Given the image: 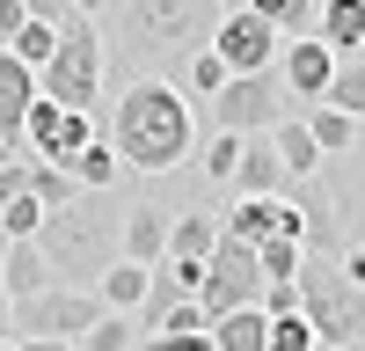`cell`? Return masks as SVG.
I'll return each instance as SVG.
<instances>
[{
    "instance_id": "33",
    "label": "cell",
    "mask_w": 365,
    "mask_h": 351,
    "mask_svg": "<svg viewBox=\"0 0 365 351\" xmlns=\"http://www.w3.org/2000/svg\"><path fill=\"white\" fill-rule=\"evenodd\" d=\"M51 44H58V29H51V22H22L15 37H8V51H15V58H29V66H44Z\"/></svg>"
},
{
    "instance_id": "17",
    "label": "cell",
    "mask_w": 365,
    "mask_h": 351,
    "mask_svg": "<svg viewBox=\"0 0 365 351\" xmlns=\"http://www.w3.org/2000/svg\"><path fill=\"white\" fill-rule=\"evenodd\" d=\"M314 37L336 51V58H344V51H358V44H365V0H322Z\"/></svg>"
},
{
    "instance_id": "22",
    "label": "cell",
    "mask_w": 365,
    "mask_h": 351,
    "mask_svg": "<svg viewBox=\"0 0 365 351\" xmlns=\"http://www.w3.org/2000/svg\"><path fill=\"white\" fill-rule=\"evenodd\" d=\"M299 117H307V132H314V146H322L329 161H344L351 146H358V132H365L358 117H344V110H329V103H307Z\"/></svg>"
},
{
    "instance_id": "31",
    "label": "cell",
    "mask_w": 365,
    "mask_h": 351,
    "mask_svg": "<svg viewBox=\"0 0 365 351\" xmlns=\"http://www.w3.org/2000/svg\"><path fill=\"white\" fill-rule=\"evenodd\" d=\"M22 161H29V190H37L44 205H66V198L81 190V183H73V168H58V161H37V154H22Z\"/></svg>"
},
{
    "instance_id": "29",
    "label": "cell",
    "mask_w": 365,
    "mask_h": 351,
    "mask_svg": "<svg viewBox=\"0 0 365 351\" xmlns=\"http://www.w3.org/2000/svg\"><path fill=\"white\" fill-rule=\"evenodd\" d=\"M37 227H44V198L37 190H15L8 205H0V234H8V242H29Z\"/></svg>"
},
{
    "instance_id": "45",
    "label": "cell",
    "mask_w": 365,
    "mask_h": 351,
    "mask_svg": "<svg viewBox=\"0 0 365 351\" xmlns=\"http://www.w3.org/2000/svg\"><path fill=\"white\" fill-rule=\"evenodd\" d=\"M358 249H365V242H358Z\"/></svg>"
},
{
    "instance_id": "35",
    "label": "cell",
    "mask_w": 365,
    "mask_h": 351,
    "mask_svg": "<svg viewBox=\"0 0 365 351\" xmlns=\"http://www.w3.org/2000/svg\"><path fill=\"white\" fill-rule=\"evenodd\" d=\"M22 8H29V22H51L58 29V22L73 15V0H22Z\"/></svg>"
},
{
    "instance_id": "15",
    "label": "cell",
    "mask_w": 365,
    "mask_h": 351,
    "mask_svg": "<svg viewBox=\"0 0 365 351\" xmlns=\"http://www.w3.org/2000/svg\"><path fill=\"white\" fill-rule=\"evenodd\" d=\"M220 234H227V227H220V213H212V205H182V213L168 220V256H182V263H205Z\"/></svg>"
},
{
    "instance_id": "14",
    "label": "cell",
    "mask_w": 365,
    "mask_h": 351,
    "mask_svg": "<svg viewBox=\"0 0 365 351\" xmlns=\"http://www.w3.org/2000/svg\"><path fill=\"white\" fill-rule=\"evenodd\" d=\"M168 205H154V198H139V205H125V256L132 263H161L168 256Z\"/></svg>"
},
{
    "instance_id": "1",
    "label": "cell",
    "mask_w": 365,
    "mask_h": 351,
    "mask_svg": "<svg viewBox=\"0 0 365 351\" xmlns=\"http://www.w3.org/2000/svg\"><path fill=\"white\" fill-rule=\"evenodd\" d=\"M103 139L117 146V161H125L132 176H168V168H182L197 154L205 110L182 96L168 73H139V81L117 88V110H110Z\"/></svg>"
},
{
    "instance_id": "44",
    "label": "cell",
    "mask_w": 365,
    "mask_h": 351,
    "mask_svg": "<svg viewBox=\"0 0 365 351\" xmlns=\"http://www.w3.org/2000/svg\"><path fill=\"white\" fill-rule=\"evenodd\" d=\"M358 51H365V44H358Z\"/></svg>"
},
{
    "instance_id": "27",
    "label": "cell",
    "mask_w": 365,
    "mask_h": 351,
    "mask_svg": "<svg viewBox=\"0 0 365 351\" xmlns=\"http://www.w3.org/2000/svg\"><path fill=\"white\" fill-rule=\"evenodd\" d=\"M73 351H139V315H117V307H103V315L81 330V344H73Z\"/></svg>"
},
{
    "instance_id": "34",
    "label": "cell",
    "mask_w": 365,
    "mask_h": 351,
    "mask_svg": "<svg viewBox=\"0 0 365 351\" xmlns=\"http://www.w3.org/2000/svg\"><path fill=\"white\" fill-rule=\"evenodd\" d=\"M139 351H220V344H212V330H168V337H146Z\"/></svg>"
},
{
    "instance_id": "9",
    "label": "cell",
    "mask_w": 365,
    "mask_h": 351,
    "mask_svg": "<svg viewBox=\"0 0 365 351\" xmlns=\"http://www.w3.org/2000/svg\"><path fill=\"white\" fill-rule=\"evenodd\" d=\"M96 132H103V125H96V110H66V103L37 96V103H29V125H22V154H37V161H58V168H66Z\"/></svg>"
},
{
    "instance_id": "28",
    "label": "cell",
    "mask_w": 365,
    "mask_h": 351,
    "mask_svg": "<svg viewBox=\"0 0 365 351\" xmlns=\"http://www.w3.org/2000/svg\"><path fill=\"white\" fill-rule=\"evenodd\" d=\"M249 8L278 29V37H307L314 29V15H322V0H249Z\"/></svg>"
},
{
    "instance_id": "26",
    "label": "cell",
    "mask_w": 365,
    "mask_h": 351,
    "mask_svg": "<svg viewBox=\"0 0 365 351\" xmlns=\"http://www.w3.org/2000/svg\"><path fill=\"white\" fill-rule=\"evenodd\" d=\"M256 263H263V285H299L307 242H299V234H270V242H256Z\"/></svg>"
},
{
    "instance_id": "21",
    "label": "cell",
    "mask_w": 365,
    "mask_h": 351,
    "mask_svg": "<svg viewBox=\"0 0 365 351\" xmlns=\"http://www.w3.org/2000/svg\"><path fill=\"white\" fill-rule=\"evenodd\" d=\"M168 81H175V88H182V96H190V103L205 110V103H212V96H220V88H227V58H220V51H212V44H205V51H190V58H182V66H175Z\"/></svg>"
},
{
    "instance_id": "32",
    "label": "cell",
    "mask_w": 365,
    "mask_h": 351,
    "mask_svg": "<svg viewBox=\"0 0 365 351\" xmlns=\"http://www.w3.org/2000/svg\"><path fill=\"white\" fill-rule=\"evenodd\" d=\"M270 351H322V337H314V322L307 315H270Z\"/></svg>"
},
{
    "instance_id": "20",
    "label": "cell",
    "mask_w": 365,
    "mask_h": 351,
    "mask_svg": "<svg viewBox=\"0 0 365 351\" xmlns=\"http://www.w3.org/2000/svg\"><path fill=\"white\" fill-rule=\"evenodd\" d=\"M270 139H278V161H285V176H314L329 154H322V146H314V132H307V117H278V125H270Z\"/></svg>"
},
{
    "instance_id": "43",
    "label": "cell",
    "mask_w": 365,
    "mask_h": 351,
    "mask_svg": "<svg viewBox=\"0 0 365 351\" xmlns=\"http://www.w3.org/2000/svg\"><path fill=\"white\" fill-rule=\"evenodd\" d=\"M227 8H249V0H227Z\"/></svg>"
},
{
    "instance_id": "25",
    "label": "cell",
    "mask_w": 365,
    "mask_h": 351,
    "mask_svg": "<svg viewBox=\"0 0 365 351\" xmlns=\"http://www.w3.org/2000/svg\"><path fill=\"white\" fill-rule=\"evenodd\" d=\"M322 103L365 125V51H344V58H336V73H329V96H322Z\"/></svg>"
},
{
    "instance_id": "11",
    "label": "cell",
    "mask_w": 365,
    "mask_h": 351,
    "mask_svg": "<svg viewBox=\"0 0 365 351\" xmlns=\"http://www.w3.org/2000/svg\"><path fill=\"white\" fill-rule=\"evenodd\" d=\"M329 73H336V51H329L314 29L278 44V81H285L292 103H322V96H329Z\"/></svg>"
},
{
    "instance_id": "36",
    "label": "cell",
    "mask_w": 365,
    "mask_h": 351,
    "mask_svg": "<svg viewBox=\"0 0 365 351\" xmlns=\"http://www.w3.org/2000/svg\"><path fill=\"white\" fill-rule=\"evenodd\" d=\"M0 271H8V234H0ZM0 337H15V300H8V278H0Z\"/></svg>"
},
{
    "instance_id": "19",
    "label": "cell",
    "mask_w": 365,
    "mask_h": 351,
    "mask_svg": "<svg viewBox=\"0 0 365 351\" xmlns=\"http://www.w3.org/2000/svg\"><path fill=\"white\" fill-rule=\"evenodd\" d=\"M8 300H29V292H44V285H58V271H51V256L37 249V242H8Z\"/></svg>"
},
{
    "instance_id": "12",
    "label": "cell",
    "mask_w": 365,
    "mask_h": 351,
    "mask_svg": "<svg viewBox=\"0 0 365 351\" xmlns=\"http://www.w3.org/2000/svg\"><path fill=\"white\" fill-rule=\"evenodd\" d=\"M29 103H37V66H29V58H15L8 44H0V139H8L15 154H22Z\"/></svg>"
},
{
    "instance_id": "18",
    "label": "cell",
    "mask_w": 365,
    "mask_h": 351,
    "mask_svg": "<svg viewBox=\"0 0 365 351\" xmlns=\"http://www.w3.org/2000/svg\"><path fill=\"white\" fill-rule=\"evenodd\" d=\"M212 344H220V351H270V315H263V307H227V315H212Z\"/></svg>"
},
{
    "instance_id": "7",
    "label": "cell",
    "mask_w": 365,
    "mask_h": 351,
    "mask_svg": "<svg viewBox=\"0 0 365 351\" xmlns=\"http://www.w3.org/2000/svg\"><path fill=\"white\" fill-rule=\"evenodd\" d=\"M263 300V263L249 242H234V234H220L197 271V307L205 315H227V307H256Z\"/></svg>"
},
{
    "instance_id": "16",
    "label": "cell",
    "mask_w": 365,
    "mask_h": 351,
    "mask_svg": "<svg viewBox=\"0 0 365 351\" xmlns=\"http://www.w3.org/2000/svg\"><path fill=\"white\" fill-rule=\"evenodd\" d=\"M322 176H329V198H336L344 227L365 242V132H358V146H351V176H344V168H329V161H322Z\"/></svg>"
},
{
    "instance_id": "30",
    "label": "cell",
    "mask_w": 365,
    "mask_h": 351,
    "mask_svg": "<svg viewBox=\"0 0 365 351\" xmlns=\"http://www.w3.org/2000/svg\"><path fill=\"white\" fill-rule=\"evenodd\" d=\"M197 161L212 183H234V161H241V132H220L212 125V139H197Z\"/></svg>"
},
{
    "instance_id": "2",
    "label": "cell",
    "mask_w": 365,
    "mask_h": 351,
    "mask_svg": "<svg viewBox=\"0 0 365 351\" xmlns=\"http://www.w3.org/2000/svg\"><path fill=\"white\" fill-rule=\"evenodd\" d=\"M227 0H125L117 8V66L139 73H175L190 51L212 44Z\"/></svg>"
},
{
    "instance_id": "6",
    "label": "cell",
    "mask_w": 365,
    "mask_h": 351,
    "mask_svg": "<svg viewBox=\"0 0 365 351\" xmlns=\"http://www.w3.org/2000/svg\"><path fill=\"white\" fill-rule=\"evenodd\" d=\"M299 103L285 96V81H278V66H263V73H227V88L205 103V125H220V132H270L278 117H292Z\"/></svg>"
},
{
    "instance_id": "5",
    "label": "cell",
    "mask_w": 365,
    "mask_h": 351,
    "mask_svg": "<svg viewBox=\"0 0 365 351\" xmlns=\"http://www.w3.org/2000/svg\"><path fill=\"white\" fill-rule=\"evenodd\" d=\"M299 315L314 322L322 351L329 344H365V285L336 256H307L299 263Z\"/></svg>"
},
{
    "instance_id": "23",
    "label": "cell",
    "mask_w": 365,
    "mask_h": 351,
    "mask_svg": "<svg viewBox=\"0 0 365 351\" xmlns=\"http://www.w3.org/2000/svg\"><path fill=\"white\" fill-rule=\"evenodd\" d=\"M66 168H73V183H81V190H117V176H125V161H117V146H110L103 132L88 139V146H81V154H73Z\"/></svg>"
},
{
    "instance_id": "4",
    "label": "cell",
    "mask_w": 365,
    "mask_h": 351,
    "mask_svg": "<svg viewBox=\"0 0 365 351\" xmlns=\"http://www.w3.org/2000/svg\"><path fill=\"white\" fill-rule=\"evenodd\" d=\"M37 96L66 103V110H103V29H96V15L58 22V44L37 66Z\"/></svg>"
},
{
    "instance_id": "13",
    "label": "cell",
    "mask_w": 365,
    "mask_h": 351,
    "mask_svg": "<svg viewBox=\"0 0 365 351\" xmlns=\"http://www.w3.org/2000/svg\"><path fill=\"white\" fill-rule=\"evenodd\" d=\"M292 176H285V161H278V139L270 132H249L241 139V161H234V190L241 198H263V190H285Z\"/></svg>"
},
{
    "instance_id": "40",
    "label": "cell",
    "mask_w": 365,
    "mask_h": 351,
    "mask_svg": "<svg viewBox=\"0 0 365 351\" xmlns=\"http://www.w3.org/2000/svg\"><path fill=\"white\" fill-rule=\"evenodd\" d=\"M8 161H15V146H8V139H0V168H8Z\"/></svg>"
},
{
    "instance_id": "41",
    "label": "cell",
    "mask_w": 365,
    "mask_h": 351,
    "mask_svg": "<svg viewBox=\"0 0 365 351\" xmlns=\"http://www.w3.org/2000/svg\"><path fill=\"white\" fill-rule=\"evenodd\" d=\"M0 351H22V344H15V337H0Z\"/></svg>"
},
{
    "instance_id": "37",
    "label": "cell",
    "mask_w": 365,
    "mask_h": 351,
    "mask_svg": "<svg viewBox=\"0 0 365 351\" xmlns=\"http://www.w3.org/2000/svg\"><path fill=\"white\" fill-rule=\"evenodd\" d=\"M22 22H29V8H22V0H0V44H8Z\"/></svg>"
},
{
    "instance_id": "42",
    "label": "cell",
    "mask_w": 365,
    "mask_h": 351,
    "mask_svg": "<svg viewBox=\"0 0 365 351\" xmlns=\"http://www.w3.org/2000/svg\"><path fill=\"white\" fill-rule=\"evenodd\" d=\"M329 351H365V344H329Z\"/></svg>"
},
{
    "instance_id": "3",
    "label": "cell",
    "mask_w": 365,
    "mask_h": 351,
    "mask_svg": "<svg viewBox=\"0 0 365 351\" xmlns=\"http://www.w3.org/2000/svg\"><path fill=\"white\" fill-rule=\"evenodd\" d=\"M29 242L51 256L58 285H96L125 256V205L110 190H73L66 205H44V227Z\"/></svg>"
},
{
    "instance_id": "39",
    "label": "cell",
    "mask_w": 365,
    "mask_h": 351,
    "mask_svg": "<svg viewBox=\"0 0 365 351\" xmlns=\"http://www.w3.org/2000/svg\"><path fill=\"white\" fill-rule=\"evenodd\" d=\"M73 15H110V0H73Z\"/></svg>"
},
{
    "instance_id": "38",
    "label": "cell",
    "mask_w": 365,
    "mask_h": 351,
    "mask_svg": "<svg viewBox=\"0 0 365 351\" xmlns=\"http://www.w3.org/2000/svg\"><path fill=\"white\" fill-rule=\"evenodd\" d=\"M15 344H22V351H73L66 337H15Z\"/></svg>"
},
{
    "instance_id": "10",
    "label": "cell",
    "mask_w": 365,
    "mask_h": 351,
    "mask_svg": "<svg viewBox=\"0 0 365 351\" xmlns=\"http://www.w3.org/2000/svg\"><path fill=\"white\" fill-rule=\"evenodd\" d=\"M278 29H270L256 8H227L220 29H212V51L227 58V73H263V66H278Z\"/></svg>"
},
{
    "instance_id": "24",
    "label": "cell",
    "mask_w": 365,
    "mask_h": 351,
    "mask_svg": "<svg viewBox=\"0 0 365 351\" xmlns=\"http://www.w3.org/2000/svg\"><path fill=\"white\" fill-rule=\"evenodd\" d=\"M96 292H103V307H117V315H139V300H146V263L117 256L110 271L96 278Z\"/></svg>"
},
{
    "instance_id": "8",
    "label": "cell",
    "mask_w": 365,
    "mask_h": 351,
    "mask_svg": "<svg viewBox=\"0 0 365 351\" xmlns=\"http://www.w3.org/2000/svg\"><path fill=\"white\" fill-rule=\"evenodd\" d=\"M96 315H103L96 285H44V292H29V300H15V337H66V344H81V330Z\"/></svg>"
}]
</instances>
